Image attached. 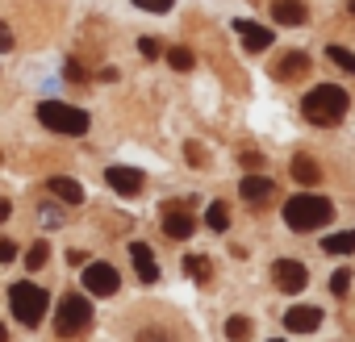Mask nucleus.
Here are the masks:
<instances>
[{"mask_svg": "<svg viewBox=\"0 0 355 342\" xmlns=\"http://www.w3.org/2000/svg\"><path fill=\"white\" fill-rule=\"evenodd\" d=\"M347 109H351V96L338 84H318L301 100V113H305L309 125H338L347 117Z\"/></svg>", "mask_w": 355, "mask_h": 342, "instance_id": "1", "label": "nucleus"}, {"mask_svg": "<svg viewBox=\"0 0 355 342\" xmlns=\"http://www.w3.org/2000/svg\"><path fill=\"white\" fill-rule=\"evenodd\" d=\"M330 217H334V205H330L326 197H313V192H297V197L284 205V222H288V230H297V234L322 230Z\"/></svg>", "mask_w": 355, "mask_h": 342, "instance_id": "2", "label": "nucleus"}, {"mask_svg": "<svg viewBox=\"0 0 355 342\" xmlns=\"http://www.w3.org/2000/svg\"><path fill=\"white\" fill-rule=\"evenodd\" d=\"M38 121L55 134H88V113L63 100H38Z\"/></svg>", "mask_w": 355, "mask_h": 342, "instance_id": "3", "label": "nucleus"}, {"mask_svg": "<svg viewBox=\"0 0 355 342\" xmlns=\"http://www.w3.org/2000/svg\"><path fill=\"white\" fill-rule=\"evenodd\" d=\"M9 305H13V313H17L21 325H38V321L46 317V309H51V296H46V288L21 280V284H13V292H9Z\"/></svg>", "mask_w": 355, "mask_h": 342, "instance_id": "4", "label": "nucleus"}, {"mask_svg": "<svg viewBox=\"0 0 355 342\" xmlns=\"http://www.w3.org/2000/svg\"><path fill=\"white\" fill-rule=\"evenodd\" d=\"M88 321H92V305H88V296H63V300H59L55 330H59L63 338H67V334H80Z\"/></svg>", "mask_w": 355, "mask_h": 342, "instance_id": "5", "label": "nucleus"}, {"mask_svg": "<svg viewBox=\"0 0 355 342\" xmlns=\"http://www.w3.org/2000/svg\"><path fill=\"white\" fill-rule=\"evenodd\" d=\"M84 288H88L92 296H113V292L121 288V276H117V267H109V263H88V267H84Z\"/></svg>", "mask_w": 355, "mask_h": 342, "instance_id": "6", "label": "nucleus"}, {"mask_svg": "<svg viewBox=\"0 0 355 342\" xmlns=\"http://www.w3.org/2000/svg\"><path fill=\"white\" fill-rule=\"evenodd\" d=\"M272 280H276L280 292H301V288L309 284V267L297 263V259H280V263L272 267Z\"/></svg>", "mask_w": 355, "mask_h": 342, "instance_id": "7", "label": "nucleus"}, {"mask_svg": "<svg viewBox=\"0 0 355 342\" xmlns=\"http://www.w3.org/2000/svg\"><path fill=\"white\" fill-rule=\"evenodd\" d=\"M142 180H146V176H142L138 167H109V171H105V184H109L117 197H138V192H142Z\"/></svg>", "mask_w": 355, "mask_h": 342, "instance_id": "8", "label": "nucleus"}, {"mask_svg": "<svg viewBox=\"0 0 355 342\" xmlns=\"http://www.w3.org/2000/svg\"><path fill=\"white\" fill-rule=\"evenodd\" d=\"M284 325H288L293 334H313V330L322 325V309H313V305H293V309L284 313Z\"/></svg>", "mask_w": 355, "mask_h": 342, "instance_id": "9", "label": "nucleus"}, {"mask_svg": "<svg viewBox=\"0 0 355 342\" xmlns=\"http://www.w3.org/2000/svg\"><path fill=\"white\" fill-rule=\"evenodd\" d=\"M234 34L243 38V46H247L251 55H259V51H268V46H272V30H268V26H255V21H234Z\"/></svg>", "mask_w": 355, "mask_h": 342, "instance_id": "10", "label": "nucleus"}, {"mask_svg": "<svg viewBox=\"0 0 355 342\" xmlns=\"http://www.w3.org/2000/svg\"><path fill=\"white\" fill-rule=\"evenodd\" d=\"M130 259H134L142 284H159V263H155V255H150L146 242H130Z\"/></svg>", "mask_w": 355, "mask_h": 342, "instance_id": "11", "label": "nucleus"}, {"mask_svg": "<svg viewBox=\"0 0 355 342\" xmlns=\"http://www.w3.org/2000/svg\"><path fill=\"white\" fill-rule=\"evenodd\" d=\"M193 230H197V222L189 217V213H180V209H163V234L167 238H193Z\"/></svg>", "mask_w": 355, "mask_h": 342, "instance_id": "12", "label": "nucleus"}, {"mask_svg": "<svg viewBox=\"0 0 355 342\" xmlns=\"http://www.w3.org/2000/svg\"><path fill=\"white\" fill-rule=\"evenodd\" d=\"M305 17H309V9L301 5V0H276L272 5V21L276 26H305Z\"/></svg>", "mask_w": 355, "mask_h": 342, "instance_id": "13", "label": "nucleus"}, {"mask_svg": "<svg viewBox=\"0 0 355 342\" xmlns=\"http://www.w3.org/2000/svg\"><path fill=\"white\" fill-rule=\"evenodd\" d=\"M239 192H243V201H263V197H272V176H247L239 184Z\"/></svg>", "mask_w": 355, "mask_h": 342, "instance_id": "14", "label": "nucleus"}, {"mask_svg": "<svg viewBox=\"0 0 355 342\" xmlns=\"http://www.w3.org/2000/svg\"><path fill=\"white\" fill-rule=\"evenodd\" d=\"M51 192H55L59 201H67V205H80V201H84V188H80L76 180H67V176H55V180H51Z\"/></svg>", "mask_w": 355, "mask_h": 342, "instance_id": "15", "label": "nucleus"}, {"mask_svg": "<svg viewBox=\"0 0 355 342\" xmlns=\"http://www.w3.org/2000/svg\"><path fill=\"white\" fill-rule=\"evenodd\" d=\"M322 251L326 255H355V230H343V234L322 238Z\"/></svg>", "mask_w": 355, "mask_h": 342, "instance_id": "16", "label": "nucleus"}, {"mask_svg": "<svg viewBox=\"0 0 355 342\" xmlns=\"http://www.w3.org/2000/svg\"><path fill=\"white\" fill-rule=\"evenodd\" d=\"M293 180H301V184L309 188V184H318V180H322V171H318V163H313V159L297 154V159H293Z\"/></svg>", "mask_w": 355, "mask_h": 342, "instance_id": "17", "label": "nucleus"}, {"mask_svg": "<svg viewBox=\"0 0 355 342\" xmlns=\"http://www.w3.org/2000/svg\"><path fill=\"white\" fill-rule=\"evenodd\" d=\"M305 71H309V55H301V51H293L280 63V80H293V75H305Z\"/></svg>", "mask_w": 355, "mask_h": 342, "instance_id": "18", "label": "nucleus"}, {"mask_svg": "<svg viewBox=\"0 0 355 342\" xmlns=\"http://www.w3.org/2000/svg\"><path fill=\"white\" fill-rule=\"evenodd\" d=\"M205 222H209V230H218V234H226V230H230V209H226L222 201H214V205L205 209Z\"/></svg>", "mask_w": 355, "mask_h": 342, "instance_id": "19", "label": "nucleus"}, {"mask_svg": "<svg viewBox=\"0 0 355 342\" xmlns=\"http://www.w3.org/2000/svg\"><path fill=\"white\" fill-rule=\"evenodd\" d=\"M326 59H330L334 67H343V71H351V75H355V55H351L347 46H338V42H334V46H326Z\"/></svg>", "mask_w": 355, "mask_h": 342, "instance_id": "20", "label": "nucleus"}, {"mask_svg": "<svg viewBox=\"0 0 355 342\" xmlns=\"http://www.w3.org/2000/svg\"><path fill=\"white\" fill-rule=\"evenodd\" d=\"M167 63H171L175 71H193V63H197V59H193V51H189V46H171V51H167Z\"/></svg>", "mask_w": 355, "mask_h": 342, "instance_id": "21", "label": "nucleus"}, {"mask_svg": "<svg viewBox=\"0 0 355 342\" xmlns=\"http://www.w3.org/2000/svg\"><path fill=\"white\" fill-rule=\"evenodd\" d=\"M184 271H189L193 280H201V284H205L214 267H209V259H205V255H189V259H184Z\"/></svg>", "mask_w": 355, "mask_h": 342, "instance_id": "22", "label": "nucleus"}, {"mask_svg": "<svg viewBox=\"0 0 355 342\" xmlns=\"http://www.w3.org/2000/svg\"><path fill=\"white\" fill-rule=\"evenodd\" d=\"M226 338H230V342L251 338V321H247V317H230V321H226Z\"/></svg>", "mask_w": 355, "mask_h": 342, "instance_id": "23", "label": "nucleus"}, {"mask_svg": "<svg viewBox=\"0 0 355 342\" xmlns=\"http://www.w3.org/2000/svg\"><path fill=\"white\" fill-rule=\"evenodd\" d=\"M42 263H46V242H34V246L26 251V267H30V271H38Z\"/></svg>", "mask_w": 355, "mask_h": 342, "instance_id": "24", "label": "nucleus"}, {"mask_svg": "<svg viewBox=\"0 0 355 342\" xmlns=\"http://www.w3.org/2000/svg\"><path fill=\"white\" fill-rule=\"evenodd\" d=\"M347 288H351V271L338 267V271L330 276V292H334V296H347Z\"/></svg>", "mask_w": 355, "mask_h": 342, "instance_id": "25", "label": "nucleus"}, {"mask_svg": "<svg viewBox=\"0 0 355 342\" xmlns=\"http://www.w3.org/2000/svg\"><path fill=\"white\" fill-rule=\"evenodd\" d=\"M138 9H146V13H167L171 9V0H134Z\"/></svg>", "mask_w": 355, "mask_h": 342, "instance_id": "26", "label": "nucleus"}, {"mask_svg": "<svg viewBox=\"0 0 355 342\" xmlns=\"http://www.w3.org/2000/svg\"><path fill=\"white\" fill-rule=\"evenodd\" d=\"M17 259V242L13 238H0V263H13Z\"/></svg>", "mask_w": 355, "mask_h": 342, "instance_id": "27", "label": "nucleus"}, {"mask_svg": "<svg viewBox=\"0 0 355 342\" xmlns=\"http://www.w3.org/2000/svg\"><path fill=\"white\" fill-rule=\"evenodd\" d=\"M138 51H142V59H159V42H155V38H142Z\"/></svg>", "mask_w": 355, "mask_h": 342, "instance_id": "28", "label": "nucleus"}, {"mask_svg": "<svg viewBox=\"0 0 355 342\" xmlns=\"http://www.w3.org/2000/svg\"><path fill=\"white\" fill-rule=\"evenodd\" d=\"M184 154H189V163H193V167H201V163H205V150H201V142H189V150H184Z\"/></svg>", "mask_w": 355, "mask_h": 342, "instance_id": "29", "label": "nucleus"}, {"mask_svg": "<svg viewBox=\"0 0 355 342\" xmlns=\"http://www.w3.org/2000/svg\"><path fill=\"white\" fill-rule=\"evenodd\" d=\"M5 51H13V34H9L5 21H0V55H5Z\"/></svg>", "mask_w": 355, "mask_h": 342, "instance_id": "30", "label": "nucleus"}, {"mask_svg": "<svg viewBox=\"0 0 355 342\" xmlns=\"http://www.w3.org/2000/svg\"><path fill=\"white\" fill-rule=\"evenodd\" d=\"M67 263H76V267H88V255H84V251H67Z\"/></svg>", "mask_w": 355, "mask_h": 342, "instance_id": "31", "label": "nucleus"}, {"mask_svg": "<svg viewBox=\"0 0 355 342\" xmlns=\"http://www.w3.org/2000/svg\"><path fill=\"white\" fill-rule=\"evenodd\" d=\"M138 342H167V338L159 330H146V334H138Z\"/></svg>", "mask_w": 355, "mask_h": 342, "instance_id": "32", "label": "nucleus"}, {"mask_svg": "<svg viewBox=\"0 0 355 342\" xmlns=\"http://www.w3.org/2000/svg\"><path fill=\"white\" fill-rule=\"evenodd\" d=\"M9 213H13V205H9V201H5V197H0V222H5V217H9Z\"/></svg>", "mask_w": 355, "mask_h": 342, "instance_id": "33", "label": "nucleus"}, {"mask_svg": "<svg viewBox=\"0 0 355 342\" xmlns=\"http://www.w3.org/2000/svg\"><path fill=\"white\" fill-rule=\"evenodd\" d=\"M0 342H9V330H5V321H0Z\"/></svg>", "mask_w": 355, "mask_h": 342, "instance_id": "34", "label": "nucleus"}, {"mask_svg": "<svg viewBox=\"0 0 355 342\" xmlns=\"http://www.w3.org/2000/svg\"><path fill=\"white\" fill-rule=\"evenodd\" d=\"M351 13H355V0H351Z\"/></svg>", "mask_w": 355, "mask_h": 342, "instance_id": "35", "label": "nucleus"}, {"mask_svg": "<svg viewBox=\"0 0 355 342\" xmlns=\"http://www.w3.org/2000/svg\"><path fill=\"white\" fill-rule=\"evenodd\" d=\"M272 342H284V338H272Z\"/></svg>", "mask_w": 355, "mask_h": 342, "instance_id": "36", "label": "nucleus"}]
</instances>
